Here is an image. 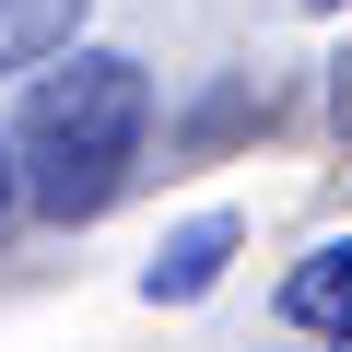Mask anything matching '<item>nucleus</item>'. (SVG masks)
Here are the masks:
<instances>
[{
  "label": "nucleus",
  "mask_w": 352,
  "mask_h": 352,
  "mask_svg": "<svg viewBox=\"0 0 352 352\" xmlns=\"http://www.w3.org/2000/svg\"><path fill=\"white\" fill-rule=\"evenodd\" d=\"M141 129H153V82H141V59L82 47L71 71H47V82L24 94V129H12V188H24L47 223H94V212L129 188Z\"/></svg>",
  "instance_id": "1"
},
{
  "label": "nucleus",
  "mask_w": 352,
  "mask_h": 352,
  "mask_svg": "<svg viewBox=\"0 0 352 352\" xmlns=\"http://www.w3.org/2000/svg\"><path fill=\"white\" fill-rule=\"evenodd\" d=\"M223 258H235V212H200V223H176V235L153 247L141 294H153V305H188V294H212V282H223Z\"/></svg>",
  "instance_id": "2"
},
{
  "label": "nucleus",
  "mask_w": 352,
  "mask_h": 352,
  "mask_svg": "<svg viewBox=\"0 0 352 352\" xmlns=\"http://www.w3.org/2000/svg\"><path fill=\"white\" fill-rule=\"evenodd\" d=\"M282 317H294V329H317V340H352V235H340V247H317V258L282 282Z\"/></svg>",
  "instance_id": "3"
},
{
  "label": "nucleus",
  "mask_w": 352,
  "mask_h": 352,
  "mask_svg": "<svg viewBox=\"0 0 352 352\" xmlns=\"http://www.w3.org/2000/svg\"><path fill=\"white\" fill-rule=\"evenodd\" d=\"M82 24V0H0V71H24V59H59Z\"/></svg>",
  "instance_id": "4"
},
{
  "label": "nucleus",
  "mask_w": 352,
  "mask_h": 352,
  "mask_svg": "<svg viewBox=\"0 0 352 352\" xmlns=\"http://www.w3.org/2000/svg\"><path fill=\"white\" fill-rule=\"evenodd\" d=\"M329 118H340V129H352V59H340V82H329Z\"/></svg>",
  "instance_id": "5"
},
{
  "label": "nucleus",
  "mask_w": 352,
  "mask_h": 352,
  "mask_svg": "<svg viewBox=\"0 0 352 352\" xmlns=\"http://www.w3.org/2000/svg\"><path fill=\"white\" fill-rule=\"evenodd\" d=\"M12 200H24V188H12V153H0V223H12Z\"/></svg>",
  "instance_id": "6"
}]
</instances>
